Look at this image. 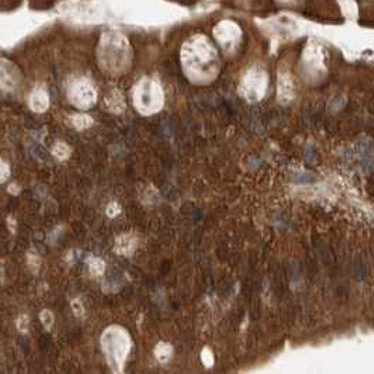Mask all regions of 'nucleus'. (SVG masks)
<instances>
[{
  "instance_id": "f257e3e1",
  "label": "nucleus",
  "mask_w": 374,
  "mask_h": 374,
  "mask_svg": "<svg viewBox=\"0 0 374 374\" xmlns=\"http://www.w3.org/2000/svg\"><path fill=\"white\" fill-rule=\"evenodd\" d=\"M102 344L110 366L114 367L116 372H121L131 348L130 335L120 326H112L103 334Z\"/></svg>"
},
{
  "instance_id": "f03ea898",
  "label": "nucleus",
  "mask_w": 374,
  "mask_h": 374,
  "mask_svg": "<svg viewBox=\"0 0 374 374\" xmlns=\"http://www.w3.org/2000/svg\"><path fill=\"white\" fill-rule=\"evenodd\" d=\"M138 248V238L132 234H124L117 238L116 242V254L122 256H131Z\"/></svg>"
},
{
  "instance_id": "7ed1b4c3",
  "label": "nucleus",
  "mask_w": 374,
  "mask_h": 374,
  "mask_svg": "<svg viewBox=\"0 0 374 374\" xmlns=\"http://www.w3.org/2000/svg\"><path fill=\"white\" fill-rule=\"evenodd\" d=\"M155 356L159 363H168L172 359L173 356V348L172 344H166V342H160L158 344L156 349H155Z\"/></svg>"
},
{
  "instance_id": "20e7f679",
  "label": "nucleus",
  "mask_w": 374,
  "mask_h": 374,
  "mask_svg": "<svg viewBox=\"0 0 374 374\" xmlns=\"http://www.w3.org/2000/svg\"><path fill=\"white\" fill-rule=\"evenodd\" d=\"M89 269L92 272V274L94 276H102L106 270V264L102 259L98 258H90L89 260Z\"/></svg>"
},
{
  "instance_id": "39448f33",
  "label": "nucleus",
  "mask_w": 374,
  "mask_h": 374,
  "mask_svg": "<svg viewBox=\"0 0 374 374\" xmlns=\"http://www.w3.org/2000/svg\"><path fill=\"white\" fill-rule=\"evenodd\" d=\"M93 124V120L90 118L89 116H74L72 117V126L76 130H86Z\"/></svg>"
},
{
  "instance_id": "423d86ee",
  "label": "nucleus",
  "mask_w": 374,
  "mask_h": 374,
  "mask_svg": "<svg viewBox=\"0 0 374 374\" xmlns=\"http://www.w3.org/2000/svg\"><path fill=\"white\" fill-rule=\"evenodd\" d=\"M52 152H54V155L58 158L60 160H65V159H68L69 155H70V148L66 144L58 142L55 146H54Z\"/></svg>"
},
{
  "instance_id": "0eeeda50",
  "label": "nucleus",
  "mask_w": 374,
  "mask_h": 374,
  "mask_svg": "<svg viewBox=\"0 0 374 374\" xmlns=\"http://www.w3.org/2000/svg\"><path fill=\"white\" fill-rule=\"evenodd\" d=\"M31 106H32V108L36 112H44V110H46V107H48V98H46L44 93H41V98H38V94H34Z\"/></svg>"
},
{
  "instance_id": "6e6552de",
  "label": "nucleus",
  "mask_w": 374,
  "mask_h": 374,
  "mask_svg": "<svg viewBox=\"0 0 374 374\" xmlns=\"http://www.w3.org/2000/svg\"><path fill=\"white\" fill-rule=\"evenodd\" d=\"M202 362L206 367H212V364H214V362H216V360H214V354H212V352L208 348L202 349Z\"/></svg>"
},
{
  "instance_id": "1a4fd4ad",
  "label": "nucleus",
  "mask_w": 374,
  "mask_h": 374,
  "mask_svg": "<svg viewBox=\"0 0 374 374\" xmlns=\"http://www.w3.org/2000/svg\"><path fill=\"white\" fill-rule=\"evenodd\" d=\"M120 212H121V207H120V204H117V202H112V204L108 206V208H107V216L112 218L117 217Z\"/></svg>"
},
{
  "instance_id": "9d476101",
  "label": "nucleus",
  "mask_w": 374,
  "mask_h": 374,
  "mask_svg": "<svg viewBox=\"0 0 374 374\" xmlns=\"http://www.w3.org/2000/svg\"><path fill=\"white\" fill-rule=\"evenodd\" d=\"M41 318H42L45 328H51V325L54 324V315L51 314L50 311H44V312L41 314Z\"/></svg>"
},
{
  "instance_id": "9b49d317",
  "label": "nucleus",
  "mask_w": 374,
  "mask_h": 374,
  "mask_svg": "<svg viewBox=\"0 0 374 374\" xmlns=\"http://www.w3.org/2000/svg\"><path fill=\"white\" fill-rule=\"evenodd\" d=\"M8 178V166L0 160V182L6 180Z\"/></svg>"
},
{
  "instance_id": "f8f14e48",
  "label": "nucleus",
  "mask_w": 374,
  "mask_h": 374,
  "mask_svg": "<svg viewBox=\"0 0 374 374\" xmlns=\"http://www.w3.org/2000/svg\"><path fill=\"white\" fill-rule=\"evenodd\" d=\"M72 307H74V311L76 312V315L78 316H80V315H83V307H82V304H80V301L79 300H76V301H74V304H72Z\"/></svg>"
}]
</instances>
